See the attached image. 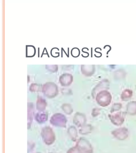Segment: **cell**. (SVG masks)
<instances>
[{
  "mask_svg": "<svg viewBox=\"0 0 136 153\" xmlns=\"http://www.w3.org/2000/svg\"><path fill=\"white\" fill-rule=\"evenodd\" d=\"M41 136L44 142L48 145L52 144L55 139L53 130L49 127H46L42 129Z\"/></svg>",
  "mask_w": 136,
  "mask_h": 153,
  "instance_id": "1",
  "label": "cell"
},
{
  "mask_svg": "<svg viewBox=\"0 0 136 153\" xmlns=\"http://www.w3.org/2000/svg\"><path fill=\"white\" fill-rule=\"evenodd\" d=\"M66 122V118L62 114H56L52 116L51 119V123L52 125L62 127H65Z\"/></svg>",
  "mask_w": 136,
  "mask_h": 153,
  "instance_id": "2",
  "label": "cell"
},
{
  "mask_svg": "<svg viewBox=\"0 0 136 153\" xmlns=\"http://www.w3.org/2000/svg\"><path fill=\"white\" fill-rule=\"evenodd\" d=\"M86 148L82 145L80 141H78L76 146L70 148L67 153H88Z\"/></svg>",
  "mask_w": 136,
  "mask_h": 153,
  "instance_id": "3",
  "label": "cell"
},
{
  "mask_svg": "<svg viewBox=\"0 0 136 153\" xmlns=\"http://www.w3.org/2000/svg\"><path fill=\"white\" fill-rule=\"evenodd\" d=\"M46 106V102L42 98L38 99L37 101V109L40 111H43L45 109Z\"/></svg>",
  "mask_w": 136,
  "mask_h": 153,
  "instance_id": "4",
  "label": "cell"
},
{
  "mask_svg": "<svg viewBox=\"0 0 136 153\" xmlns=\"http://www.w3.org/2000/svg\"><path fill=\"white\" fill-rule=\"evenodd\" d=\"M36 119L38 123H42L46 122L47 119V115L45 113H37L36 116Z\"/></svg>",
  "mask_w": 136,
  "mask_h": 153,
  "instance_id": "5",
  "label": "cell"
},
{
  "mask_svg": "<svg viewBox=\"0 0 136 153\" xmlns=\"http://www.w3.org/2000/svg\"><path fill=\"white\" fill-rule=\"evenodd\" d=\"M76 131V129L74 126L70 127L68 130L69 136L71 137V139L73 141H75L76 140V133H77Z\"/></svg>",
  "mask_w": 136,
  "mask_h": 153,
  "instance_id": "6",
  "label": "cell"
},
{
  "mask_svg": "<svg viewBox=\"0 0 136 153\" xmlns=\"http://www.w3.org/2000/svg\"><path fill=\"white\" fill-rule=\"evenodd\" d=\"M62 109L63 111L67 114H71L73 110L71 106L68 104H64L63 105Z\"/></svg>",
  "mask_w": 136,
  "mask_h": 153,
  "instance_id": "7",
  "label": "cell"
},
{
  "mask_svg": "<svg viewBox=\"0 0 136 153\" xmlns=\"http://www.w3.org/2000/svg\"></svg>",
  "mask_w": 136,
  "mask_h": 153,
  "instance_id": "8",
  "label": "cell"
},
{
  "mask_svg": "<svg viewBox=\"0 0 136 153\" xmlns=\"http://www.w3.org/2000/svg\"></svg>",
  "mask_w": 136,
  "mask_h": 153,
  "instance_id": "9",
  "label": "cell"
}]
</instances>
